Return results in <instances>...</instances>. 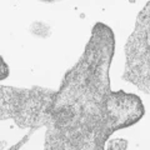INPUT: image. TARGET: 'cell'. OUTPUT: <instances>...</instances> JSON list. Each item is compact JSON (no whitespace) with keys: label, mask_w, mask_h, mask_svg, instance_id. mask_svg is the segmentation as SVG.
Here are the masks:
<instances>
[{"label":"cell","mask_w":150,"mask_h":150,"mask_svg":"<svg viewBox=\"0 0 150 150\" xmlns=\"http://www.w3.org/2000/svg\"><path fill=\"white\" fill-rule=\"evenodd\" d=\"M125 51L123 80L150 96V1L138 14Z\"/></svg>","instance_id":"obj_2"},{"label":"cell","mask_w":150,"mask_h":150,"mask_svg":"<svg viewBox=\"0 0 150 150\" xmlns=\"http://www.w3.org/2000/svg\"><path fill=\"white\" fill-rule=\"evenodd\" d=\"M9 73H10V70H9L8 64L3 59V56H0V80L6 79L9 76Z\"/></svg>","instance_id":"obj_4"},{"label":"cell","mask_w":150,"mask_h":150,"mask_svg":"<svg viewBox=\"0 0 150 150\" xmlns=\"http://www.w3.org/2000/svg\"><path fill=\"white\" fill-rule=\"evenodd\" d=\"M114 31L95 23L78 63L65 74L49 111L45 150H105L110 135L144 116L142 99L110 89Z\"/></svg>","instance_id":"obj_1"},{"label":"cell","mask_w":150,"mask_h":150,"mask_svg":"<svg viewBox=\"0 0 150 150\" xmlns=\"http://www.w3.org/2000/svg\"><path fill=\"white\" fill-rule=\"evenodd\" d=\"M129 142L126 139H112L108 143L105 150H126Z\"/></svg>","instance_id":"obj_3"}]
</instances>
